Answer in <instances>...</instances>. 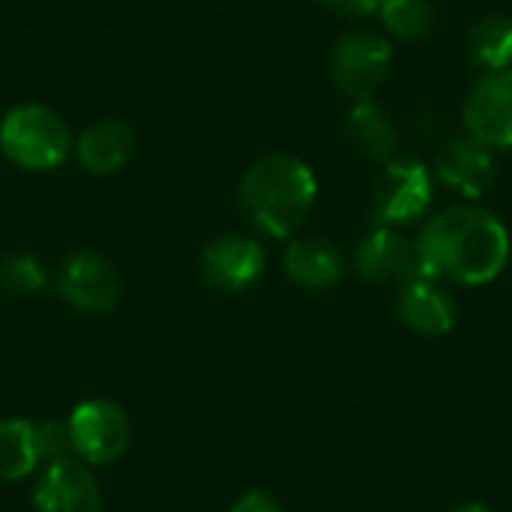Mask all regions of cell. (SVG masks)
Wrapping results in <instances>:
<instances>
[{"mask_svg": "<svg viewBox=\"0 0 512 512\" xmlns=\"http://www.w3.org/2000/svg\"><path fill=\"white\" fill-rule=\"evenodd\" d=\"M378 15L387 33L411 42L429 36L435 27V6L429 0H384Z\"/></svg>", "mask_w": 512, "mask_h": 512, "instance_id": "obj_19", "label": "cell"}, {"mask_svg": "<svg viewBox=\"0 0 512 512\" xmlns=\"http://www.w3.org/2000/svg\"><path fill=\"white\" fill-rule=\"evenodd\" d=\"M267 267V255L258 240L243 234H222L201 252V276L216 291H246Z\"/></svg>", "mask_w": 512, "mask_h": 512, "instance_id": "obj_11", "label": "cell"}, {"mask_svg": "<svg viewBox=\"0 0 512 512\" xmlns=\"http://www.w3.org/2000/svg\"><path fill=\"white\" fill-rule=\"evenodd\" d=\"M318 198L315 171L285 153L261 156L252 162L237 186L243 219L264 237H291L312 213Z\"/></svg>", "mask_w": 512, "mask_h": 512, "instance_id": "obj_2", "label": "cell"}, {"mask_svg": "<svg viewBox=\"0 0 512 512\" xmlns=\"http://www.w3.org/2000/svg\"><path fill=\"white\" fill-rule=\"evenodd\" d=\"M351 267L363 282L372 285H408L420 276L414 240H408L402 231L375 225L369 234L360 237L351 255Z\"/></svg>", "mask_w": 512, "mask_h": 512, "instance_id": "obj_7", "label": "cell"}, {"mask_svg": "<svg viewBox=\"0 0 512 512\" xmlns=\"http://www.w3.org/2000/svg\"><path fill=\"white\" fill-rule=\"evenodd\" d=\"M345 135L351 147L372 162H390L396 156V144H399L396 123L390 120L387 108H381L372 99L351 105L345 117Z\"/></svg>", "mask_w": 512, "mask_h": 512, "instance_id": "obj_16", "label": "cell"}, {"mask_svg": "<svg viewBox=\"0 0 512 512\" xmlns=\"http://www.w3.org/2000/svg\"><path fill=\"white\" fill-rule=\"evenodd\" d=\"M69 126L45 105H18L0 123V150L27 171H51L69 156Z\"/></svg>", "mask_w": 512, "mask_h": 512, "instance_id": "obj_3", "label": "cell"}, {"mask_svg": "<svg viewBox=\"0 0 512 512\" xmlns=\"http://www.w3.org/2000/svg\"><path fill=\"white\" fill-rule=\"evenodd\" d=\"M465 132L492 150L512 147V69L483 75L465 99Z\"/></svg>", "mask_w": 512, "mask_h": 512, "instance_id": "obj_8", "label": "cell"}, {"mask_svg": "<svg viewBox=\"0 0 512 512\" xmlns=\"http://www.w3.org/2000/svg\"><path fill=\"white\" fill-rule=\"evenodd\" d=\"M60 297L81 312L102 315L111 312L120 300L117 267L96 252H75L63 261L57 279Z\"/></svg>", "mask_w": 512, "mask_h": 512, "instance_id": "obj_10", "label": "cell"}, {"mask_svg": "<svg viewBox=\"0 0 512 512\" xmlns=\"http://www.w3.org/2000/svg\"><path fill=\"white\" fill-rule=\"evenodd\" d=\"M450 512H492L489 507H483V504H477V501H468V504H459V507H453Z\"/></svg>", "mask_w": 512, "mask_h": 512, "instance_id": "obj_24", "label": "cell"}, {"mask_svg": "<svg viewBox=\"0 0 512 512\" xmlns=\"http://www.w3.org/2000/svg\"><path fill=\"white\" fill-rule=\"evenodd\" d=\"M468 60L483 75L512 69V18L507 15H483L468 30Z\"/></svg>", "mask_w": 512, "mask_h": 512, "instance_id": "obj_17", "label": "cell"}, {"mask_svg": "<svg viewBox=\"0 0 512 512\" xmlns=\"http://www.w3.org/2000/svg\"><path fill=\"white\" fill-rule=\"evenodd\" d=\"M72 450L87 465H111L129 444V420L123 408L105 399L81 402L69 417Z\"/></svg>", "mask_w": 512, "mask_h": 512, "instance_id": "obj_6", "label": "cell"}, {"mask_svg": "<svg viewBox=\"0 0 512 512\" xmlns=\"http://www.w3.org/2000/svg\"><path fill=\"white\" fill-rule=\"evenodd\" d=\"M75 153H78V162L84 171L111 174V171L123 168L129 162V156L135 153V132L129 129V123H123L117 117L99 120L81 132Z\"/></svg>", "mask_w": 512, "mask_h": 512, "instance_id": "obj_15", "label": "cell"}, {"mask_svg": "<svg viewBox=\"0 0 512 512\" xmlns=\"http://www.w3.org/2000/svg\"><path fill=\"white\" fill-rule=\"evenodd\" d=\"M33 444H36L39 462H45V465H57V462L69 459V453H75L69 423H57V420L33 423Z\"/></svg>", "mask_w": 512, "mask_h": 512, "instance_id": "obj_21", "label": "cell"}, {"mask_svg": "<svg viewBox=\"0 0 512 512\" xmlns=\"http://www.w3.org/2000/svg\"><path fill=\"white\" fill-rule=\"evenodd\" d=\"M435 177L465 198H483L498 180L495 150L471 132L450 135L435 156Z\"/></svg>", "mask_w": 512, "mask_h": 512, "instance_id": "obj_9", "label": "cell"}, {"mask_svg": "<svg viewBox=\"0 0 512 512\" xmlns=\"http://www.w3.org/2000/svg\"><path fill=\"white\" fill-rule=\"evenodd\" d=\"M39 465L33 423L0 420V483H15Z\"/></svg>", "mask_w": 512, "mask_h": 512, "instance_id": "obj_18", "label": "cell"}, {"mask_svg": "<svg viewBox=\"0 0 512 512\" xmlns=\"http://www.w3.org/2000/svg\"><path fill=\"white\" fill-rule=\"evenodd\" d=\"M33 507L36 512H99L102 498L93 474L81 462L63 459L57 465H48L39 477Z\"/></svg>", "mask_w": 512, "mask_h": 512, "instance_id": "obj_12", "label": "cell"}, {"mask_svg": "<svg viewBox=\"0 0 512 512\" xmlns=\"http://www.w3.org/2000/svg\"><path fill=\"white\" fill-rule=\"evenodd\" d=\"M282 264L285 276L306 291H330L345 276V252L327 237H297Z\"/></svg>", "mask_w": 512, "mask_h": 512, "instance_id": "obj_14", "label": "cell"}, {"mask_svg": "<svg viewBox=\"0 0 512 512\" xmlns=\"http://www.w3.org/2000/svg\"><path fill=\"white\" fill-rule=\"evenodd\" d=\"M228 512H282V507L270 492H246Z\"/></svg>", "mask_w": 512, "mask_h": 512, "instance_id": "obj_23", "label": "cell"}, {"mask_svg": "<svg viewBox=\"0 0 512 512\" xmlns=\"http://www.w3.org/2000/svg\"><path fill=\"white\" fill-rule=\"evenodd\" d=\"M45 285V273L33 255H6L0 261V291L9 297L36 294Z\"/></svg>", "mask_w": 512, "mask_h": 512, "instance_id": "obj_20", "label": "cell"}, {"mask_svg": "<svg viewBox=\"0 0 512 512\" xmlns=\"http://www.w3.org/2000/svg\"><path fill=\"white\" fill-rule=\"evenodd\" d=\"M330 12L336 15H348V18H363L381 9L384 0H321Z\"/></svg>", "mask_w": 512, "mask_h": 512, "instance_id": "obj_22", "label": "cell"}, {"mask_svg": "<svg viewBox=\"0 0 512 512\" xmlns=\"http://www.w3.org/2000/svg\"><path fill=\"white\" fill-rule=\"evenodd\" d=\"M396 312L402 324L420 336H444L456 327V318H459V306L453 294L441 288L435 279H423V276L402 285Z\"/></svg>", "mask_w": 512, "mask_h": 512, "instance_id": "obj_13", "label": "cell"}, {"mask_svg": "<svg viewBox=\"0 0 512 512\" xmlns=\"http://www.w3.org/2000/svg\"><path fill=\"white\" fill-rule=\"evenodd\" d=\"M435 177L423 159L414 156H393L384 162L375 189H372V219L375 225L399 228L423 219L432 207Z\"/></svg>", "mask_w": 512, "mask_h": 512, "instance_id": "obj_4", "label": "cell"}, {"mask_svg": "<svg viewBox=\"0 0 512 512\" xmlns=\"http://www.w3.org/2000/svg\"><path fill=\"white\" fill-rule=\"evenodd\" d=\"M393 66V45L375 30H348L333 42L330 75L333 84L354 102H366L387 81Z\"/></svg>", "mask_w": 512, "mask_h": 512, "instance_id": "obj_5", "label": "cell"}, {"mask_svg": "<svg viewBox=\"0 0 512 512\" xmlns=\"http://www.w3.org/2000/svg\"><path fill=\"white\" fill-rule=\"evenodd\" d=\"M423 279L477 288L495 282L510 261L507 225L474 204L435 213L414 240Z\"/></svg>", "mask_w": 512, "mask_h": 512, "instance_id": "obj_1", "label": "cell"}]
</instances>
